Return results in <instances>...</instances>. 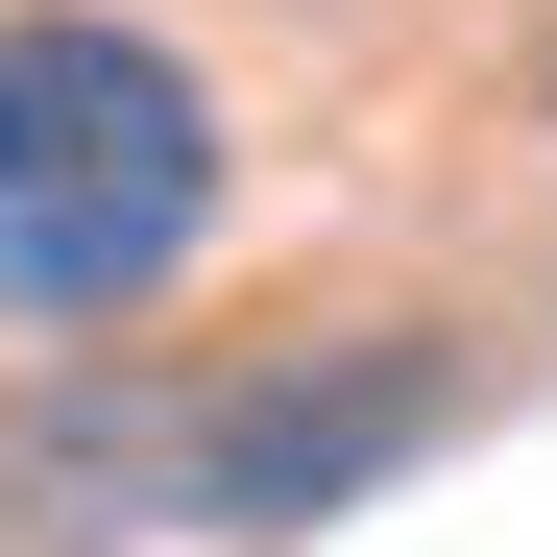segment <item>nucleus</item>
<instances>
[{
  "instance_id": "obj_1",
  "label": "nucleus",
  "mask_w": 557,
  "mask_h": 557,
  "mask_svg": "<svg viewBox=\"0 0 557 557\" xmlns=\"http://www.w3.org/2000/svg\"><path fill=\"white\" fill-rule=\"evenodd\" d=\"M243 195L219 73L122 0H0V339H122Z\"/></svg>"
},
{
  "instance_id": "obj_2",
  "label": "nucleus",
  "mask_w": 557,
  "mask_h": 557,
  "mask_svg": "<svg viewBox=\"0 0 557 557\" xmlns=\"http://www.w3.org/2000/svg\"><path fill=\"white\" fill-rule=\"evenodd\" d=\"M485 412V339L460 315H292V339H219L195 363V436H170V533H339V509H388L412 460Z\"/></svg>"
},
{
  "instance_id": "obj_3",
  "label": "nucleus",
  "mask_w": 557,
  "mask_h": 557,
  "mask_svg": "<svg viewBox=\"0 0 557 557\" xmlns=\"http://www.w3.org/2000/svg\"><path fill=\"white\" fill-rule=\"evenodd\" d=\"M170 436H195V363L0 339V557H146L170 533Z\"/></svg>"
}]
</instances>
